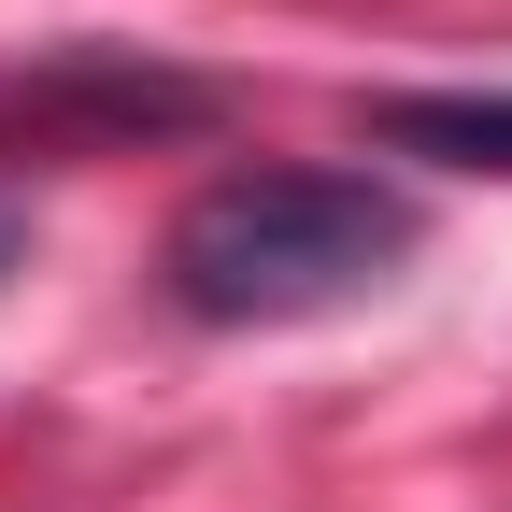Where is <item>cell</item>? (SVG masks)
Masks as SVG:
<instances>
[{"label": "cell", "mask_w": 512, "mask_h": 512, "mask_svg": "<svg viewBox=\"0 0 512 512\" xmlns=\"http://www.w3.org/2000/svg\"><path fill=\"white\" fill-rule=\"evenodd\" d=\"M370 143L384 157H427V171H498L512 185V86H384L370 100Z\"/></svg>", "instance_id": "3957f363"}, {"label": "cell", "mask_w": 512, "mask_h": 512, "mask_svg": "<svg viewBox=\"0 0 512 512\" xmlns=\"http://www.w3.org/2000/svg\"><path fill=\"white\" fill-rule=\"evenodd\" d=\"M228 86L214 72H157V57H114V43H72L0 100L15 143H157V128H214Z\"/></svg>", "instance_id": "7a4b0ae2"}, {"label": "cell", "mask_w": 512, "mask_h": 512, "mask_svg": "<svg viewBox=\"0 0 512 512\" xmlns=\"http://www.w3.org/2000/svg\"><path fill=\"white\" fill-rule=\"evenodd\" d=\"M15 256H29V214H15V200H0V285H15Z\"/></svg>", "instance_id": "277c9868"}, {"label": "cell", "mask_w": 512, "mask_h": 512, "mask_svg": "<svg viewBox=\"0 0 512 512\" xmlns=\"http://www.w3.org/2000/svg\"><path fill=\"white\" fill-rule=\"evenodd\" d=\"M413 242H427V214H413L384 171L242 157V171H214L200 200L171 214L157 285H171V313H200V328H299V313L370 299Z\"/></svg>", "instance_id": "6da1fadb"}]
</instances>
